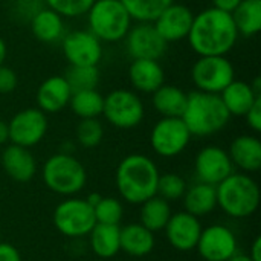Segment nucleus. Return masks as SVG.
Returning a JSON list of instances; mask_svg holds the SVG:
<instances>
[{"instance_id": "2eb2a0df", "label": "nucleus", "mask_w": 261, "mask_h": 261, "mask_svg": "<svg viewBox=\"0 0 261 261\" xmlns=\"http://www.w3.org/2000/svg\"><path fill=\"white\" fill-rule=\"evenodd\" d=\"M125 49L133 60H161L167 52V41L159 35L153 23H138L132 26L124 38Z\"/></svg>"}, {"instance_id": "9b49d317", "label": "nucleus", "mask_w": 261, "mask_h": 261, "mask_svg": "<svg viewBox=\"0 0 261 261\" xmlns=\"http://www.w3.org/2000/svg\"><path fill=\"white\" fill-rule=\"evenodd\" d=\"M47 127V116L38 107L23 109L8 122L9 142L24 148H32L44 139Z\"/></svg>"}, {"instance_id": "f8f14e48", "label": "nucleus", "mask_w": 261, "mask_h": 261, "mask_svg": "<svg viewBox=\"0 0 261 261\" xmlns=\"http://www.w3.org/2000/svg\"><path fill=\"white\" fill-rule=\"evenodd\" d=\"M61 46L69 66H98L104 55L102 43L89 29L66 34L61 40Z\"/></svg>"}, {"instance_id": "ea45409f", "label": "nucleus", "mask_w": 261, "mask_h": 261, "mask_svg": "<svg viewBox=\"0 0 261 261\" xmlns=\"http://www.w3.org/2000/svg\"><path fill=\"white\" fill-rule=\"evenodd\" d=\"M213 2V6L220 9V11H225V12H232L242 0H211Z\"/></svg>"}, {"instance_id": "7c9ffc66", "label": "nucleus", "mask_w": 261, "mask_h": 261, "mask_svg": "<svg viewBox=\"0 0 261 261\" xmlns=\"http://www.w3.org/2000/svg\"><path fill=\"white\" fill-rule=\"evenodd\" d=\"M174 0H121L133 21L153 23L158 15Z\"/></svg>"}, {"instance_id": "a211bd4d", "label": "nucleus", "mask_w": 261, "mask_h": 261, "mask_svg": "<svg viewBox=\"0 0 261 261\" xmlns=\"http://www.w3.org/2000/svg\"><path fill=\"white\" fill-rule=\"evenodd\" d=\"M72 96V89L64 78V75H54L46 78L37 89L35 101L37 107L49 115V113H60L69 106Z\"/></svg>"}, {"instance_id": "5701e85b", "label": "nucleus", "mask_w": 261, "mask_h": 261, "mask_svg": "<svg viewBox=\"0 0 261 261\" xmlns=\"http://www.w3.org/2000/svg\"><path fill=\"white\" fill-rule=\"evenodd\" d=\"M89 245L101 260H110L121 251V226L96 223L89 232Z\"/></svg>"}, {"instance_id": "b1692460", "label": "nucleus", "mask_w": 261, "mask_h": 261, "mask_svg": "<svg viewBox=\"0 0 261 261\" xmlns=\"http://www.w3.org/2000/svg\"><path fill=\"white\" fill-rule=\"evenodd\" d=\"M184 208L188 214L200 219L211 214L217 208V194L216 187L203 182H196L188 187L184 197Z\"/></svg>"}, {"instance_id": "412c9836", "label": "nucleus", "mask_w": 261, "mask_h": 261, "mask_svg": "<svg viewBox=\"0 0 261 261\" xmlns=\"http://www.w3.org/2000/svg\"><path fill=\"white\" fill-rule=\"evenodd\" d=\"M232 165L243 173H255L261 168V141L252 135L237 136L228 151Z\"/></svg>"}, {"instance_id": "9d476101", "label": "nucleus", "mask_w": 261, "mask_h": 261, "mask_svg": "<svg viewBox=\"0 0 261 261\" xmlns=\"http://www.w3.org/2000/svg\"><path fill=\"white\" fill-rule=\"evenodd\" d=\"M191 138L182 118H161L151 128L150 144L158 156L170 159L185 151Z\"/></svg>"}, {"instance_id": "f03ea898", "label": "nucleus", "mask_w": 261, "mask_h": 261, "mask_svg": "<svg viewBox=\"0 0 261 261\" xmlns=\"http://www.w3.org/2000/svg\"><path fill=\"white\" fill-rule=\"evenodd\" d=\"M159 170L153 159L133 153L125 156L116 168V188L130 205H141L156 196Z\"/></svg>"}, {"instance_id": "a878e982", "label": "nucleus", "mask_w": 261, "mask_h": 261, "mask_svg": "<svg viewBox=\"0 0 261 261\" xmlns=\"http://www.w3.org/2000/svg\"><path fill=\"white\" fill-rule=\"evenodd\" d=\"M154 232L141 223H130L121 228V251L130 257H145L154 249Z\"/></svg>"}, {"instance_id": "37998d69", "label": "nucleus", "mask_w": 261, "mask_h": 261, "mask_svg": "<svg viewBox=\"0 0 261 261\" xmlns=\"http://www.w3.org/2000/svg\"><path fill=\"white\" fill-rule=\"evenodd\" d=\"M102 199V196L99 194V193H90L87 197H86V202L92 206V208H95L96 205H98V202Z\"/></svg>"}, {"instance_id": "4c0bfd02", "label": "nucleus", "mask_w": 261, "mask_h": 261, "mask_svg": "<svg viewBox=\"0 0 261 261\" xmlns=\"http://www.w3.org/2000/svg\"><path fill=\"white\" fill-rule=\"evenodd\" d=\"M246 118V124L249 125V128L255 133L261 132V96L255 99V102L252 104V107L248 110V113L245 115Z\"/></svg>"}, {"instance_id": "6ab92c4d", "label": "nucleus", "mask_w": 261, "mask_h": 261, "mask_svg": "<svg viewBox=\"0 0 261 261\" xmlns=\"http://www.w3.org/2000/svg\"><path fill=\"white\" fill-rule=\"evenodd\" d=\"M128 81L135 92L153 93L165 84V70L159 60L138 58L128 66Z\"/></svg>"}, {"instance_id": "f257e3e1", "label": "nucleus", "mask_w": 261, "mask_h": 261, "mask_svg": "<svg viewBox=\"0 0 261 261\" xmlns=\"http://www.w3.org/2000/svg\"><path fill=\"white\" fill-rule=\"evenodd\" d=\"M239 37L231 12L211 6L194 15L187 38L193 52L199 57H205L228 55L236 47Z\"/></svg>"}, {"instance_id": "c03bdc74", "label": "nucleus", "mask_w": 261, "mask_h": 261, "mask_svg": "<svg viewBox=\"0 0 261 261\" xmlns=\"http://www.w3.org/2000/svg\"><path fill=\"white\" fill-rule=\"evenodd\" d=\"M6 55H8V47H6V43H5L3 37H0V66L5 64Z\"/></svg>"}, {"instance_id": "20e7f679", "label": "nucleus", "mask_w": 261, "mask_h": 261, "mask_svg": "<svg viewBox=\"0 0 261 261\" xmlns=\"http://www.w3.org/2000/svg\"><path fill=\"white\" fill-rule=\"evenodd\" d=\"M217 206L234 219H246L260 206L258 184L248 173H232L216 185Z\"/></svg>"}, {"instance_id": "49530a36", "label": "nucleus", "mask_w": 261, "mask_h": 261, "mask_svg": "<svg viewBox=\"0 0 261 261\" xmlns=\"http://www.w3.org/2000/svg\"><path fill=\"white\" fill-rule=\"evenodd\" d=\"M228 261H252L249 258V255H246V254H236V255H232L231 258Z\"/></svg>"}, {"instance_id": "2f4dec72", "label": "nucleus", "mask_w": 261, "mask_h": 261, "mask_svg": "<svg viewBox=\"0 0 261 261\" xmlns=\"http://www.w3.org/2000/svg\"><path fill=\"white\" fill-rule=\"evenodd\" d=\"M64 78L67 80L72 92L96 89L99 84L98 66H69Z\"/></svg>"}, {"instance_id": "cd10ccee", "label": "nucleus", "mask_w": 261, "mask_h": 261, "mask_svg": "<svg viewBox=\"0 0 261 261\" xmlns=\"http://www.w3.org/2000/svg\"><path fill=\"white\" fill-rule=\"evenodd\" d=\"M231 15L239 35L249 38L261 31V0H242Z\"/></svg>"}, {"instance_id": "72a5a7b5", "label": "nucleus", "mask_w": 261, "mask_h": 261, "mask_svg": "<svg viewBox=\"0 0 261 261\" xmlns=\"http://www.w3.org/2000/svg\"><path fill=\"white\" fill-rule=\"evenodd\" d=\"M187 188H188L187 182L182 176L176 173H165V174H159L156 196L165 199L167 202L179 200L184 197Z\"/></svg>"}, {"instance_id": "a19ab883", "label": "nucleus", "mask_w": 261, "mask_h": 261, "mask_svg": "<svg viewBox=\"0 0 261 261\" xmlns=\"http://www.w3.org/2000/svg\"><path fill=\"white\" fill-rule=\"evenodd\" d=\"M249 258L252 261H261V239L260 237H255L252 246H251V251H249Z\"/></svg>"}, {"instance_id": "dca6fc26", "label": "nucleus", "mask_w": 261, "mask_h": 261, "mask_svg": "<svg viewBox=\"0 0 261 261\" xmlns=\"http://www.w3.org/2000/svg\"><path fill=\"white\" fill-rule=\"evenodd\" d=\"M194 20L193 11L182 3L173 2L153 21V26L167 43H177L188 37Z\"/></svg>"}, {"instance_id": "0eeeda50", "label": "nucleus", "mask_w": 261, "mask_h": 261, "mask_svg": "<svg viewBox=\"0 0 261 261\" xmlns=\"http://www.w3.org/2000/svg\"><path fill=\"white\" fill-rule=\"evenodd\" d=\"M102 116L110 125L130 130L144 121L145 106L135 90L115 89L104 96Z\"/></svg>"}, {"instance_id": "c9c22d12", "label": "nucleus", "mask_w": 261, "mask_h": 261, "mask_svg": "<svg viewBox=\"0 0 261 261\" xmlns=\"http://www.w3.org/2000/svg\"><path fill=\"white\" fill-rule=\"evenodd\" d=\"M44 5L64 18H76L86 15L95 0H43Z\"/></svg>"}, {"instance_id": "7ed1b4c3", "label": "nucleus", "mask_w": 261, "mask_h": 261, "mask_svg": "<svg viewBox=\"0 0 261 261\" xmlns=\"http://www.w3.org/2000/svg\"><path fill=\"white\" fill-rule=\"evenodd\" d=\"M182 121L191 136L208 138L222 132L231 119L220 95L206 92H191L187 99Z\"/></svg>"}, {"instance_id": "e433bc0d", "label": "nucleus", "mask_w": 261, "mask_h": 261, "mask_svg": "<svg viewBox=\"0 0 261 261\" xmlns=\"http://www.w3.org/2000/svg\"><path fill=\"white\" fill-rule=\"evenodd\" d=\"M17 84H18V78L15 70L5 64L0 66V93L8 95L14 92L17 89Z\"/></svg>"}, {"instance_id": "79ce46f5", "label": "nucleus", "mask_w": 261, "mask_h": 261, "mask_svg": "<svg viewBox=\"0 0 261 261\" xmlns=\"http://www.w3.org/2000/svg\"><path fill=\"white\" fill-rule=\"evenodd\" d=\"M9 141V133H8V122L0 119V145Z\"/></svg>"}, {"instance_id": "ddd939ff", "label": "nucleus", "mask_w": 261, "mask_h": 261, "mask_svg": "<svg viewBox=\"0 0 261 261\" xmlns=\"http://www.w3.org/2000/svg\"><path fill=\"white\" fill-rule=\"evenodd\" d=\"M237 237L225 225H211L203 228L196 245L199 255L205 261H228L237 254Z\"/></svg>"}, {"instance_id": "58836bf2", "label": "nucleus", "mask_w": 261, "mask_h": 261, "mask_svg": "<svg viewBox=\"0 0 261 261\" xmlns=\"http://www.w3.org/2000/svg\"><path fill=\"white\" fill-rule=\"evenodd\" d=\"M0 261H21V255L11 243L0 242Z\"/></svg>"}, {"instance_id": "de8ad7c7", "label": "nucleus", "mask_w": 261, "mask_h": 261, "mask_svg": "<svg viewBox=\"0 0 261 261\" xmlns=\"http://www.w3.org/2000/svg\"><path fill=\"white\" fill-rule=\"evenodd\" d=\"M90 261H109V260H101V258H96V260H90Z\"/></svg>"}, {"instance_id": "4be33fe9", "label": "nucleus", "mask_w": 261, "mask_h": 261, "mask_svg": "<svg viewBox=\"0 0 261 261\" xmlns=\"http://www.w3.org/2000/svg\"><path fill=\"white\" fill-rule=\"evenodd\" d=\"M31 32L41 43H57L64 37V17L50 8H40L31 17Z\"/></svg>"}, {"instance_id": "6e6552de", "label": "nucleus", "mask_w": 261, "mask_h": 261, "mask_svg": "<svg viewBox=\"0 0 261 261\" xmlns=\"http://www.w3.org/2000/svg\"><path fill=\"white\" fill-rule=\"evenodd\" d=\"M52 220L58 232L69 239L87 237L96 225L93 208L86 202V199L75 196L67 197L57 205Z\"/></svg>"}, {"instance_id": "393cba45", "label": "nucleus", "mask_w": 261, "mask_h": 261, "mask_svg": "<svg viewBox=\"0 0 261 261\" xmlns=\"http://www.w3.org/2000/svg\"><path fill=\"white\" fill-rule=\"evenodd\" d=\"M220 98L232 118V116H245L248 110L252 107V104L255 102V99L260 98V95H257L252 90L251 83L243 80H234L223 89Z\"/></svg>"}, {"instance_id": "f704fd0d", "label": "nucleus", "mask_w": 261, "mask_h": 261, "mask_svg": "<svg viewBox=\"0 0 261 261\" xmlns=\"http://www.w3.org/2000/svg\"><path fill=\"white\" fill-rule=\"evenodd\" d=\"M96 223L104 225H119L124 214L122 203L115 197H102L93 208Z\"/></svg>"}, {"instance_id": "c756f323", "label": "nucleus", "mask_w": 261, "mask_h": 261, "mask_svg": "<svg viewBox=\"0 0 261 261\" xmlns=\"http://www.w3.org/2000/svg\"><path fill=\"white\" fill-rule=\"evenodd\" d=\"M69 107L73 112V115L78 116L80 119L99 118L102 115L104 96L96 89L72 92Z\"/></svg>"}, {"instance_id": "a18cd8bd", "label": "nucleus", "mask_w": 261, "mask_h": 261, "mask_svg": "<svg viewBox=\"0 0 261 261\" xmlns=\"http://www.w3.org/2000/svg\"><path fill=\"white\" fill-rule=\"evenodd\" d=\"M251 87H252V90L257 93V95H260L261 96V80L260 76H257L252 83H251Z\"/></svg>"}, {"instance_id": "c85d7f7f", "label": "nucleus", "mask_w": 261, "mask_h": 261, "mask_svg": "<svg viewBox=\"0 0 261 261\" xmlns=\"http://www.w3.org/2000/svg\"><path fill=\"white\" fill-rule=\"evenodd\" d=\"M171 214L173 213H171L170 203L159 196H153L144 203H141V214H139L141 222L139 223L145 226L147 229H150L151 232L164 231Z\"/></svg>"}, {"instance_id": "39448f33", "label": "nucleus", "mask_w": 261, "mask_h": 261, "mask_svg": "<svg viewBox=\"0 0 261 261\" xmlns=\"http://www.w3.org/2000/svg\"><path fill=\"white\" fill-rule=\"evenodd\" d=\"M86 15L87 29L101 43L122 41L133 26V20L121 0H95Z\"/></svg>"}, {"instance_id": "4468645a", "label": "nucleus", "mask_w": 261, "mask_h": 261, "mask_svg": "<svg viewBox=\"0 0 261 261\" xmlns=\"http://www.w3.org/2000/svg\"><path fill=\"white\" fill-rule=\"evenodd\" d=\"M194 173L199 182L216 187L234 173V165L225 148L206 145L196 154Z\"/></svg>"}, {"instance_id": "bb28decb", "label": "nucleus", "mask_w": 261, "mask_h": 261, "mask_svg": "<svg viewBox=\"0 0 261 261\" xmlns=\"http://www.w3.org/2000/svg\"><path fill=\"white\" fill-rule=\"evenodd\" d=\"M151 102L154 110L162 116V118H180L185 106L188 95L177 86L173 84H162L158 90L151 93Z\"/></svg>"}, {"instance_id": "f3484780", "label": "nucleus", "mask_w": 261, "mask_h": 261, "mask_svg": "<svg viewBox=\"0 0 261 261\" xmlns=\"http://www.w3.org/2000/svg\"><path fill=\"white\" fill-rule=\"evenodd\" d=\"M202 223L197 217L188 214L187 211H179L171 214L167 226L164 228L168 243L180 252H188L196 249L202 232Z\"/></svg>"}, {"instance_id": "aec40b11", "label": "nucleus", "mask_w": 261, "mask_h": 261, "mask_svg": "<svg viewBox=\"0 0 261 261\" xmlns=\"http://www.w3.org/2000/svg\"><path fill=\"white\" fill-rule=\"evenodd\" d=\"M5 173L15 182L26 184L34 179L37 173V161L31 153V148L9 144L0 158Z\"/></svg>"}, {"instance_id": "423d86ee", "label": "nucleus", "mask_w": 261, "mask_h": 261, "mask_svg": "<svg viewBox=\"0 0 261 261\" xmlns=\"http://www.w3.org/2000/svg\"><path fill=\"white\" fill-rule=\"evenodd\" d=\"M43 182L55 194L72 197L83 191L87 184L84 165L69 153L52 154L43 165Z\"/></svg>"}, {"instance_id": "473e14b6", "label": "nucleus", "mask_w": 261, "mask_h": 261, "mask_svg": "<svg viewBox=\"0 0 261 261\" xmlns=\"http://www.w3.org/2000/svg\"><path fill=\"white\" fill-rule=\"evenodd\" d=\"M76 142L83 148H95L101 144L104 138V127L98 118L80 119L75 128Z\"/></svg>"}, {"instance_id": "1a4fd4ad", "label": "nucleus", "mask_w": 261, "mask_h": 261, "mask_svg": "<svg viewBox=\"0 0 261 261\" xmlns=\"http://www.w3.org/2000/svg\"><path fill=\"white\" fill-rule=\"evenodd\" d=\"M236 80V69L226 55L199 57L191 67V81L199 92L220 95Z\"/></svg>"}]
</instances>
